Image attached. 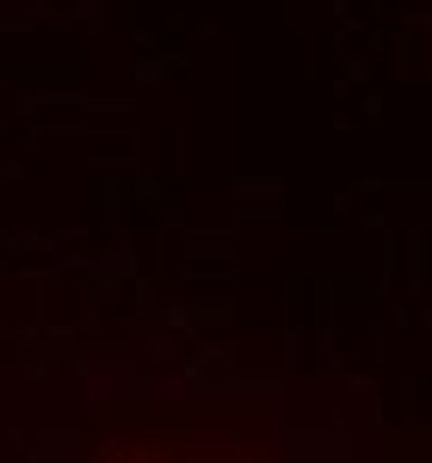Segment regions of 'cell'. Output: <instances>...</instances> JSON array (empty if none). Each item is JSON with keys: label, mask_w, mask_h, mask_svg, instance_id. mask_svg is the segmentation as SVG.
Instances as JSON below:
<instances>
[{"label": "cell", "mask_w": 432, "mask_h": 463, "mask_svg": "<svg viewBox=\"0 0 432 463\" xmlns=\"http://www.w3.org/2000/svg\"><path fill=\"white\" fill-rule=\"evenodd\" d=\"M148 463H253V458H241V451H185V445H167L161 458H148Z\"/></svg>", "instance_id": "obj_1"}]
</instances>
